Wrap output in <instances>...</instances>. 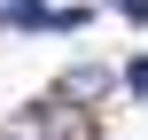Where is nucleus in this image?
Wrapping results in <instances>:
<instances>
[{"instance_id":"7ed1b4c3","label":"nucleus","mask_w":148,"mask_h":140,"mask_svg":"<svg viewBox=\"0 0 148 140\" xmlns=\"http://www.w3.org/2000/svg\"><path fill=\"white\" fill-rule=\"evenodd\" d=\"M109 86H117V70H109V62H78V70H62V86H55V94H62V101H78V109H94Z\"/></svg>"},{"instance_id":"20e7f679","label":"nucleus","mask_w":148,"mask_h":140,"mask_svg":"<svg viewBox=\"0 0 148 140\" xmlns=\"http://www.w3.org/2000/svg\"><path fill=\"white\" fill-rule=\"evenodd\" d=\"M117 16L125 23H148V0H117Z\"/></svg>"},{"instance_id":"f03ea898","label":"nucleus","mask_w":148,"mask_h":140,"mask_svg":"<svg viewBox=\"0 0 148 140\" xmlns=\"http://www.w3.org/2000/svg\"><path fill=\"white\" fill-rule=\"evenodd\" d=\"M94 8H55V0H0V31H86Z\"/></svg>"},{"instance_id":"f257e3e1","label":"nucleus","mask_w":148,"mask_h":140,"mask_svg":"<svg viewBox=\"0 0 148 140\" xmlns=\"http://www.w3.org/2000/svg\"><path fill=\"white\" fill-rule=\"evenodd\" d=\"M0 140H94V117L78 109V101H62V94H47V101H23Z\"/></svg>"}]
</instances>
